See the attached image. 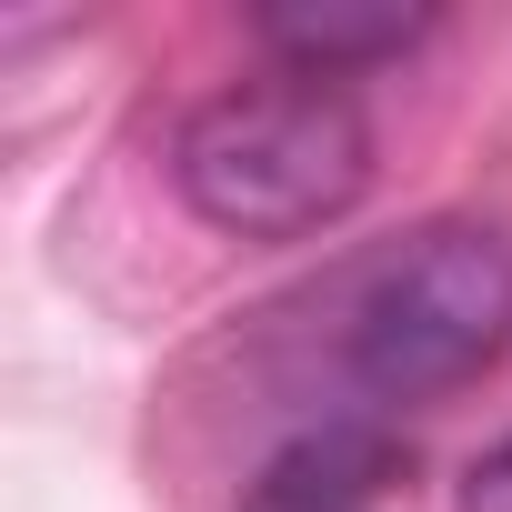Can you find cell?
<instances>
[{
    "label": "cell",
    "instance_id": "cell-1",
    "mask_svg": "<svg viewBox=\"0 0 512 512\" xmlns=\"http://www.w3.org/2000/svg\"><path fill=\"white\" fill-rule=\"evenodd\" d=\"M171 191L231 241H312L372 191V121L352 81L262 71L181 111Z\"/></svg>",
    "mask_w": 512,
    "mask_h": 512
},
{
    "label": "cell",
    "instance_id": "cell-2",
    "mask_svg": "<svg viewBox=\"0 0 512 512\" xmlns=\"http://www.w3.org/2000/svg\"><path fill=\"white\" fill-rule=\"evenodd\" d=\"M332 352L362 402H442L512 352V231L412 221L362 251L332 302Z\"/></svg>",
    "mask_w": 512,
    "mask_h": 512
},
{
    "label": "cell",
    "instance_id": "cell-3",
    "mask_svg": "<svg viewBox=\"0 0 512 512\" xmlns=\"http://www.w3.org/2000/svg\"><path fill=\"white\" fill-rule=\"evenodd\" d=\"M402 472H412L402 432L372 422V412H342V422L292 432L262 472L241 482L231 512H382V502L402 492Z\"/></svg>",
    "mask_w": 512,
    "mask_h": 512
},
{
    "label": "cell",
    "instance_id": "cell-4",
    "mask_svg": "<svg viewBox=\"0 0 512 512\" xmlns=\"http://www.w3.org/2000/svg\"><path fill=\"white\" fill-rule=\"evenodd\" d=\"M251 41L272 51V71H312V81H352L402 61L412 41H432L422 0H262Z\"/></svg>",
    "mask_w": 512,
    "mask_h": 512
},
{
    "label": "cell",
    "instance_id": "cell-5",
    "mask_svg": "<svg viewBox=\"0 0 512 512\" xmlns=\"http://www.w3.org/2000/svg\"><path fill=\"white\" fill-rule=\"evenodd\" d=\"M452 512H512V432H502V442H482V452L462 462V492H452Z\"/></svg>",
    "mask_w": 512,
    "mask_h": 512
}]
</instances>
